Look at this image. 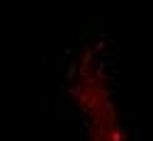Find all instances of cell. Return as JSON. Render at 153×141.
Listing matches in <instances>:
<instances>
[{
    "label": "cell",
    "mask_w": 153,
    "mask_h": 141,
    "mask_svg": "<svg viewBox=\"0 0 153 141\" xmlns=\"http://www.w3.org/2000/svg\"><path fill=\"white\" fill-rule=\"evenodd\" d=\"M71 95L80 114L85 141H129V129L117 102V90L102 56L95 51H83L73 61Z\"/></svg>",
    "instance_id": "obj_1"
}]
</instances>
